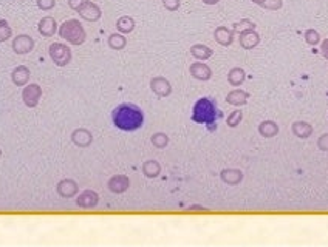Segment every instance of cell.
<instances>
[{"mask_svg": "<svg viewBox=\"0 0 328 247\" xmlns=\"http://www.w3.org/2000/svg\"><path fill=\"white\" fill-rule=\"evenodd\" d=\"M107 187H108V190H110L112 193L121 195V193H124V192L129 190V187H130V179H129L127 175H113L110 179H108Z\"/></svg>", "mask_w": 328, "mask_h": 247, "instance_id": "obj_8", "label": "cell"}, {"mask_svg": "<svg viewBox=\"0 0 328 247\" xmlns=\"http://www.w3.org/2000/svg\"><path fill=\"white\" fill-rule=\"evenodd\" d=\"M251 2H253V4H256L257 7H260V8H262V5H263V2H265V0H251Z\"/></svg>", "mask_w": 328, "mask_h": 247, "instance_id": "obj_40", "label": "cell"}, {"mask_svg": "<svg viewBox=\"0 0 328 247\" xmlns=\"http://www.w3.org/2000/svg\"><path fill=\"white\" fill-rule=\"evenodd\" d=\"M107 44H108V47H110L112 50L121 51V50H124V48L127 47V39H126V36L121 34V33H113V34L108 36Z\"/></svg>", "mask_w": 328, "mask_h": 247, "instance_id": "obj_24", "label": "cell"}, {"mask_svg": "<svg viewBox=\"0 0 328 247\" xmlns=\"http://www.w3.org/2000/svg\"><path fill=\"white\" fill-rule=\"evenodd\" d=\"M283 7V0H265L262 8L268 11H279Z\"/></svg>", "mask_w": 328, "mask_h": 247, "instance_id": "obj_32", "label": "cell"}, {"mask_svg": "<svg viewBox=\"0 0 328 247\" xmlns=\"http://www.w3.org/2000/svg\"><path fill=\"white\" fill-rule=\"evenodd\" d=\"M190 54H192L197 60L204 62V60H207V59L212 57L214 51H212L210 47H207V45H204V44H195V45L190 47Z\"/></svg>", "mask_w": 328, "mask_h": 247, "instance_id": "obj_22", "label": "cell"}, {"mask_svg": "<svg viewBox=\"0 0 328 247\" xmlns=\"http://www.w3.org/2000/svg\"><path fill=\"white\" fill-rule=\"evenodd\" d=\"M37 30H39L41 36H44V37H53L57 33L59 28H57V24H56L54 17L47 16V17L41 19V22L37 25Z\"/></svg>", "mask_w": 328, "mask_h": 247, "instance_id": "obj_18", "label": "cell"}, {"mask_svg": "<svg viewBox=\"0 0 328 247\" xmlns=\"http://www.w3.org/2000/svg\"><path fill=\"white\" fill-rule=\"evenodd\" d=\"M76 204H78V207H81V209H94L98 204H99V195L94 192V190H84L79 196H78V199H76Z\"/></svg>", "mask_w": 328, "mask_h": 247, "instance_id": "obj_13", "label": "cell"}, {"mask_svg": "<svg viewBox=\"0 0 328 247\" xmlns=\"http://www.w3.org/2000/svg\"><path fill=\"white\" fill-rule=\"evenodd\" d=\"M56 190H57V195H59L61 198H64V199H70V198H73V196H76V195H78L79 187H78V182H76L74 179L67 178V179H62V181H59V182H57Z\"/></svg>", "mask_w": 328, "mask_h": 247, "instance_id": "obj_10", "label": "cell"}, {"mask_svg": "<svg viewBox=\"0 0 328 247\" xmlns=\"http://www.w3.org/2000/svg\"><path fill=\"white\" fill-rule=\"evenodd\" d=\"M0 156H2V150H0Z\"/></svg>", "mask_w": 328, "mask_h": 247, "instance_id": "obj_41", "label": "cell"}, {"mask_svg": "<svg viewBox=\"0 0 328 247\" xmlns=\"http://www.w3.org/2000/svg\"><path fill=\"white\" fill-rule=\"evenodd\" d=\"M41 97H42V88L37 84H30L22 90V100L28 108L37 107Z\"/></svg>", "mask_w": 328, "mask_h": 247, "instance_id": "obj_5", "label": "cell"}, {"mask_svg": "<svg viewBox=\"0 0 328 247\" xmlns=\"http://www.w3.org/2000/svg\"><path fill=\"white\" fill-rule=\"evenodd\" d=\"M30 77H31L30 68L25 67V65L16 67V68L13 70V73H11V80H13V84L17 85V87H25V85L28 84Z\"/></svg>", "mask_w": 328, "mask_h": 247, "instance_id": "obj_19", "label": "cell"}, {"mask_svg": "<svg viewBox=\"0 0 328 247\" xmlns=\"http://www.w3.org/2000/svg\"><path fill=\"white\" fill-rule=\"evenodd\" d=\"M291 133L299 139H308L313 135V126L306 120H296L291 123Z\"/></svg>", "mask_w": 328, "mask_h": 247, "instance_id": "obj_15", "label": "cell"}, {"mask_svg": "<svg viewBox=\"0 0 328 247\" xmlns=\"http://www.w3.org/2000/svg\"><path fill=\"white\" fill-rule=\"evenodd\" d=\"M117 30L121 34H130L135 30V19L130 16H123L117 20Z\"/></svg>", "mask_w": 328, "mask_h": 247, "instance_id": "obj_26", "label": "cell"}, {"mask_svg": "<svg viewBox=\"0 0 328 247\" xmlns=\"http://www.w3.org/2000/svg\"><path fill=\"white\" fill-rule=\"evenodd\" d=\"M48 54L57 67H67L73 59L70 47L65 45V44H61V42L51 44L50 48H48Z\"/></svg>", "mask_w": 328, "mask_h": 247, "instance_id": "obj_4", "label": "cell"}, {"mask_svg": "<svg viewBox=\"0 0 328 247\" xmlns=\"http://www.w3.org/2000/svg\"><path fill=\"white\" fill-rule=\"evenodd\" d=\"M245 80H246V73H245L243 68L234 67V68L229 70V73H228V82H229V85H233V87L237 88V87H240Z\"/></svg>", "mask_w": 328, "mask_h": 247, "instance_id": "obj_23", "label": "cell"}, {"mask_svg": "<svg viewBox=\"0 0 328 247\" xmlns=\"http://www.w3.org/2000/svg\"><path fill=\"white\" fill-rule=\"evenodd\" d=\"M36 4L39 7V10L42 11H50L56 7V0H36Z\"/></svg>", "mask_w": 328, "mask_h": 247, "instance_id": "obj_34", "label": "cell"}, {"mask_svg": "<svg viewBox=\"0 0 328 247\" xmlns=\"http://www.w3.org/2000/svg\"><path fill=\"white\" fill-rule=\"evenodd\" d=\"M259 135L262 138H266V139H271L274 136L279 135V126L276 120H271V119H266V120H262L259 123Z\"/></svg>", "mask_w": 328, "mask_h": 247, "instance_id": "obj_20", "label": "cell"}, {"mask_svg": "<svg viewBox=\"0 0 328 247\" xmlns=\"http://www.w3.org/2000/svg\"><path fill=\"white\" fill-rule=\"evenodd\" d=\"M150 90L158 97H169L172 94V84L163 76H155L150 79Z\"/></svg>", "mask_w": 328, "mask_h": 247, "instance_id": "obj_7", "label": "cell"}, {"mask_svg": "<svg viewBox=\"0 0 328 247\" xmlns=\"http://www.w3.org/2000/svg\"><path fill=\"white\" fill-rule=\"evenodd\" d=\"M203 4H206V5H217L218 2H220V0H201Z\"/></svg>", "mask_w": 328, "mask_h": 247, "instance_id": "obj_38", "label": "cell"}, {"mask_svg": "<svg viewBox=\"0 0 328 247\" xmlns=\"http://www.w3.org/2000/svg\"><path fill=\"white\" fill-rule=\"evenodd\" d=\"M34 48V39L28 34H19L13 40V50L16 54H28Z\"/></svg>", "mask_w": 328, "mask_h": 247, "instance_id": "obj_11", "label": "cell"}, {"mask_svg": "<svg viewBox=\"0 0 328 247\" xmlns=\"http://www.w3.org/2000/svg\"><path fill=\"white\" fill-rule=\"evenodd\" d=\"M239 42H240V47L243 50H248V51L254 50L260 44V34L256 30L242 33V34H239Z\"/></svg>", "mask_w": 328, "mask_h": 247, "instance_id": "obj_16", "label": "cell"}, {"mask_svg": "<svg viewBox=\"0 0 328 247\" xmlns=\"http://www.w3.org/2000/svg\"><path fill=\"white\" fill-rule=\"evenodd\" d=\"M234 34L236 33L228 27H217L214 30V40L222 47H229L234 42Z\"/></svg>", "mask_w": 328, "mask_h": 247, "instance_id": "obj_14", "label": "cell"}, {"mask_svg": "<svg viewBox=\"0 0 328 247\" xmlns=\"http://www.w3.org/2000/svg\"><path fill=\"white\" fill-rule=\"evenodd\" d=\"M317 149L320 152H328V133H323L317 138Z\"/></svg>", "mask_w": 328, "mask_h": 247, "instance_id": "obj_35", "label": "cell"}, {"mask_svg": "<svg viewBox=\"0 0 328 247\" xmlns=\"http://www.w3.org/2000/svg\"><path fill=\"white\" fill-rule=\"evenodd\" d=\"M78 14H79L84 20H87V22H98V20L101 19V16H102L101 8H99L96 4L90 2V0H85V2L79 7Z\"/></svg>", "mask_w": 328, "mask_h": 247, "instance_id": "obj_6", "label": "cell"}, {"mask_svg": "<svg viewBox=\"0 0 328 247\" xmlns=\"http://www.w3.org/2000/svg\"><path fill=\"white\" fill-rule=\"evenodd\" d=\"M169 141H170L169 136H167L166 133H163V132H157V133H153L152 138H150L152 146H153L155 149H160V150L166 149V147L169 146Z\"/></svg>", "mask_w": 328, "mask_h": 247, "instance_id": "obj_27", "label": "cell"}, {"mask_svg": "<svg viewBox=\"0 0 328 247\" xmlns=\"http://www.w3.org/2000/svg\"><path fill=\"white\" fill-rule=\"evenodd\" d=\"M141 170H143V175H144L146 178L153 179V178L160 176V173H161V166H160V162L150 159V161H146V162L143 164Z\"/></svg>", "mask_w": 328, "mask_h": 247, "instance_id": "obj_25", "label": "cell"}, {"mask_svg": "<svg viewBox=\"0 0 328 247\" xmlns=\"http://www.w3.org/2000/svg\"><path fill=\"white\" fill-rule=\"evenodd\" d=\"M320 54L328 60V39H323L320 42Z\"/></svg>", "mask_w": 328, "mask_h": 247, "instance_id": "obj_36", "label": "cell"}, {"mask_svg": "<svg viewBox=\"0 0 328 247\" xmlns=\"http://www.w3.org/2000/svg\"><path fill=\"white\" fill-rule=\"evenodd\" d=\"M248 99H249V93L245 91V90H240V88H236V90L229 91L228 96H226V102L229 105H236V107L245 105L248 102Z\"/></svg>", "mask_w": 328, "mask_h": 247, "instance_id": "obj_21", "label": "cell"}, {"mask_svg": "<svg viewBox=\"0 0 328 247\" xmlns=\"http://www.w3.org/2000/svg\"><path fill=\"white\" fill-rule=\"evenodd\" d=\"M242 120H243V111H242V110H234V111L228 116V119H226L228 126H229L231 129L239 127Z\"/></svg>", "mask_w": 328, "mask_h": 247, "instance_id": "obj_30", "label": "cell"}, {"mask_svg": "<svg viewBox=\"0 0 328 247\" xmlns=\"http://www.w3.org/2000/svg\"><path fill=\"white\" fill-rule=\"evenodd\" d=\"M189 71H190V76L197 80H201V82H207L210 80L212 77V70L207 64L201 62V60H197L194 62L190 67H189Z\"/></svg>", "mask_w": 328, "mask_h": 247, "instance_id": "obj_9", "label": "cell"}, {"mask_svg": "<svg viewBox=\"0 0 328 247\" xmlns=\"http://www.w3.org/2000/svg\"><path fill=\"white\" fill-rule=\"evenodd\" d=\"M112 122L117 129L123 132H137L144 123V113L138 105L124 102L113 108Z\"/></svg>", "mask_w": 328, "mask_h": 247, "instance_id": "obj_1", "label": "cell"}, {"mask_svg": "<svg viewBox=\"0 0 328 247\" xmlns=\"http://www.w3.org/2000/svg\"><path fill=\"white\" fill-rule=\"evenodd\" d=\"M163 7L170 13L178 11L181 7V0H163Z\"/></svg>", "mask_w": 328, "mask_h": 247, "instance_id": "obj_33", "label": "cell"}, {"mask_svg": "<svg viewBox=\"0 0 328 247\" xmlns=\"http://www.w3.org/2000/svg\"><path fill=\"white\" fill-rule=\"evenodd\" d=\"M251 30H256V24L249 19H242V20H239L233 25V31L236 34H242V33H246V31H251Z\"/></svg>", "mask_w": 328, "mask_h": 247, "instance_id": "obj_28", "label": "cell"}, {"mask_svg": "<svg viewBox=\"0 0 328 247\" xmlns=\"http://www.w3.org/2000/svg\"><path fill=\"white\" fill-rule=\"evenodd\" d=\"M243 172L239 169H223L220 172V179L226 184V186H239L243 181Z\"/></svg>", "mask_w": 328, "mask_h": 247, "instance_id": "obj_17", "label": "cell"}, {"mask_svg": "<svg viewBox=\"0 0 328 247\" xmlns=\"http://www.w3.org/2000/svg\"><path fill=\"white\" fill-rule=\"evenodd\" d=\"M222 116H223V113L218 110V107L212 97H200L194 104L190 119L195 123H201V126H206L210 132H214L217 119H220Z\"/></svg>", "mask_w": 328, "mask_h": 247, "instance_id": "obj_2", "label": "cell"}, {"mask_svg": "<svg viewBox=\"0 0 328 247\" xmlns=\"http://www.w3.org/2000/svg\"><path fill=\"white\" fill-rule=\"evenodd\" d=\"M59 37L67 40L71 45H82L87 39V33L82 27V24L76 19H68L61 24V28L57 30Z\"/></svg>", "mask_w": 328, "mask_h": 247, "instance_id": "obj_3", "label": "cell"}, {"mask_svg": "<svg viewBox=\"0 0 328 247\" xmlns=\"http://www.w3.org/2000/svg\"><path fill=\"white\" fill-rule=\"evenodd\" d=\"M13 34V30L11 27L8 25L7 20H0V42H5L11 37Z\"/></svg>", "mask_w": 328, "mask_h": 247, "instance_id": "obj_31", "label": "cell"}, {"mask_svg": "<svg viewBox=\"0 0 328 247\" xmlns=\"http://www.w3.org/2000/svg\"><path fill=\"white\" fill-rule=\"evenodd\" d=\"M71 142L79 147V149H85V147H90L93 144V135L90 130L87 129H76L73 133H71Z\"/></svg>", "mask_w": 328, "mask_h": 247, "instance_id": "obj_12", "label": "cell"}, {"mask_svg": "<svg viewBox=\"0 0 328 247\" xmlns=\"http://www.w3.org/2000/svg\"><path fill=\"white\" fill-rule=\"evenodd\" d=\"M85 2V0H68V7L73 10V11H78L79 7Z\"/></svg>", "mask_w": 328, "mask_h": 247, "instance_id": "obj_37", "label": "cell"}, {"mask_svg": "<svg viewBox=\"0 0 328 247\" xmlns=\"http://www.w3.org/2000/svg\"><path fill=\"white\" fill-rule=\"evenodd\" d=\"M303 39H305V42H306L308 45H311V47H316V45L320 44V34H319L314 28H308V30L303 33Z\"/></svg>", "mask_w": 328, "mask_h": 247, "instance_id": "obj_29", "label": "cell"}, {"mask_svg": "<svg viewBox=\"0 0 328 247\" xmlns=\"http://www.w3.org/2000/svg\"><path fill=\"white\" fill-rule=\"evenodd\" d=\"M189 210H190V212H192V210H203V212H207V209H204V207H201V205H190Z\"/></svg>", "mask_w": 328, "mask_h": 247, "instance_id": "obj_39", "label": "cell"}]
</instances>
